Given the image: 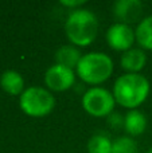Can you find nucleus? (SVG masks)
<instances>
[{
  "label": "nucleus",
  "instance_id": "1a4fd4ad",
  "mask_svg": "<svg viewBox=\"0 0 152 153\" xmlns=\"http://www.w3.org/2000/svg\"><path fill=\"white\" fill-rule=\"evenodd\" d=\"M121 67L131 74H139L140 70L144 69L147 63V55L142 48H131L123 53L120 59Z\"/></svg>",
  "mask_w": 152,
  "mask_h": 153
},
{
  "label": "nucleus",
  "instance_id": "4468645a",
  "mask_svg": "<svg viewBox=\"0 0 152 153\" xmlns=\"http://www.w3.org/2000/svg\"><path fill=\"white\" fill-rule=\"evenodd\" d=\"M113 143L109 137L102 133L94 134L88 141V152L89 153H112Z\"/></svg>",
  "mask_w": 152,
  "mask_h": 153
},
{
  "label": "nucleus",
  "instance_id": "dca6fc26",
  "mask_svg": "<svg viewBox=\"0 0 152 153\" xmlns=\"http://www.w3.org/2000/svg\"><path fill=\"white\" fill-rule=\"evenodd\" d=\"M85 3H86L85 0H61L62 5H65L67 8H75V10H77V7L83 5Z\"/></svg>",
  "mask_w": 152,
  "mask_h": 153
},
{
  "label": "nucleus",
  "instance_id": "9b49d317",
  "mask_svg": "<svg viewBox=\"0 0 152 153\" xmlns=\"http://www.w3.org/2000/svg\"><path fill=\"white\" fill-rule=\"evenodd\" d=\"M124 129L129 136H140L147 129V118L142 111L129 110L124 118Z\"/></svg>",
  "mask_w": 152,
  "mask_h": 153
},
{
  "label": "nucleus",
  "instance_id": "39448f33",
  "mask_svg": "<svg viewBox=\"0 0 152 153\" xmlns=\"http://www.w3.org/2000/svg\"><path fill=\"white\" fill-rule=\"evenodd\" d=\"M115 103L113 94L104 87H92L82 97V108L93 117H108L115 109Z\"/></svg>",
  "mask_w": 152,
  "mask_h": 153
},
{
  "label": "nucleus",
  "instance_id": "f3484780",
  "mask_svg": "<svg viewBox=\"0 0 152 153\" xmlns=\"http://www.w3.org/2000/svg\"><path fill=\"white\" fill-rule=\"evenodd\" d=\"M147 153H152V148H150V149H148V151H147Z\"/></svg>",
  "mask_w": 152,
  "mask_h": 153
},
{
  "label": "nucleus",
  "instance_id": "f8f14e48",
  "mask_svg": "<svg viewBox=\"0 0 152 153\" xmlns=\"http://www.w3.org/2000/svg\"><path fill=\"white\" fill-rule=\"evenodd\" d=\"M0 86L11 95H22V93L24 91V81L15 70H7L3 73L0 78Z\"/></svg>",
  "mask_w": 152,
  "mask_h": 153
},
{
  "label": "nucleus",
  "instance_id": "f257e3e1",
  "mask_svg": "<svg viewBox=\"0 0 152 153\" xmlns=\"http://www.w3.org/2000/svg\"><path fill=\"white\" fill-rule=\"evenodd\" d=\"M150 90V82L144 75L127 73L116 79L113 97L118 105L133 110L147 100Z\"/></svg>",
  "mask_w": 152,
  "mask_h": 153
},
{
  "label": "nucleus",
  "instance_id": "0eeeda50",
  "mask_svg": "<svg viewBox=\"0 0 152 153\" xmlns=\"http://www.w3.org/2000/svg\"><path fill=\"white\" fill-rule=\"evenodd\" d=\"M45 83L50 90L54 91H65L75 83L74 70L67 69L61 65H53L48 67L45 74Z\"/></svg>",
  "mask_w": 152,
  "mask_h": 153
},
{
  "label": "nucleus",
  "instance_id": "20e7f679",
  "mask_svg": "<svg viewBox=\"0 0 152 153\" xmlns=\"http://www.w3.org/2000/svg\"><path fill=\"white\" fill-rule=\"evenodd\" d=\"M20 109L30 117H45L53 111L55 106V98L48 90L43 87L32 86L26 89L19 98Z\"/></svg>",
  "mask_w": 152,
  "mask_h": 153
},
{
  "label": "nucleus",
  "instance_id": "9d476101",
  "mask_svg": "<svg viewBox=\"0 0 152 153\" xmlns=\"http://www.w3.org/2000/svg\"><path fill=\"white\" fill-rule=\"evenodd\" d=\"M81 58H82L81 51L78 50L75 46H70V45L62 46V47H59L55 53L57 65H61V66H65V67L72 69V70L77 69Z\"/></svg>",
  "mask_w": 152,
  "mask_h": 153
},
{
  "label": "nucleus",
  "instance_id": "423d86ee",
  "mask_svg": "<svg viewBox=\"0 0 152 153\" xmlns=\"http://www.w3.org/2000/svg\"><path fill=\"white\" fill-rule=\"evenodd\" d=\"M136 40L135 31L124 23H115L107 31V42L110 48L116 51H128Z\"/></svg>",
  "mask_w": 152,
  "mask_h": 153
},
{
  "label": "nucleus",
  "instance_id": "f03ea898",
  "mask_svg": "<svg viewBox=\"0 0 152 153\" xmlns=\"http://www.w3.org/2000/svg\"><path fill=\"white\" fill-rule=\"evenodd\" d=\"M66 36L74 46L86 47L92 45L98 34V20L92 11L77 8L72 11L65 22Z\"/></svg>",
  "mask_w": 152,
  "mask_h": 153
},
{
  "label": "nucleus",
  "instance_id": "6e6552de",
  "mask_svg": "<svg viewBox=\"0 0 152 153\" xmlns=\"http://www.w3.org/2000/svg\"><path fill=\"white\" fill-rule=\"evenodd\" d=\"M113 13L120 23L131 24L139 22L143 15V4L139 0H117L113 5Z\"/></svg>",
  "mask_w": 152,
  "mask_h": 153
},
{
  "label": "nucleus",
  "instance_id": "7ed1b4c3",
  "mask_svg": "<svg viewBox=\"0 0 152 153\" xmlns=\"http://www.w3.org/2000/svg\"><path fill=\"white\" fill-rule=\"evenodd\" d=\"M77 75L89 85H100L113 73V61L104 53H88L82 55L77 66Z\"/></svg>",
  "mask_w": 152,
  "mask_h": 153
},
{
  "label": "nucleus",
  "instance_id": "2eb2a0df",
  "mask_svg": "<svg viewBox=\"0 0 152 153\" xmlns=\"http://www.w3.org/2000/svg\"><path fill=\"white\" fill-rule=\"evenodd\" d=\"M137 145L131 137H120L113 143L112 153H136Z\"/></svg>",
  "mask_w": 152,
  "mask_h": 153
},
{
  "label": "nucleus",
  "instance_id": "ddd939ff",
  "mask_svg": "<svg viewBox=\"0 0 152 153\" xmlns=\"http://www.w3.org/2000/svg\"><path fill=\"white\" fill-rule=\"evenodd\" d=\"M135 36L142 48L152 50V16H147L137 24Z\"/></svg>",
  "mask_w": 152,
  "mask_h": 153
}]
</instances>
